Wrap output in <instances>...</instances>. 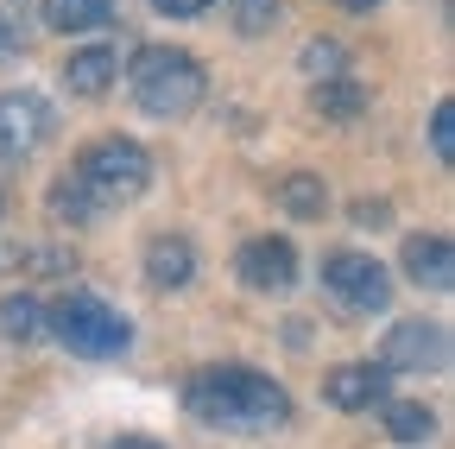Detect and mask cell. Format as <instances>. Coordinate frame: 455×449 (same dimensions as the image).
<instances>
[{
    "label": "cell",
    "instance_id": "4",
    "mask_svg": "<svg viewBox=\"0 0 455 449\" xmlns=\"http://www.w3.org/2000/svg\"><path fill=\"white\" fill-rule=\"evenodd\" d=\"M76 178L95 190L101 209H108V203H133V196H146V184H152V152H146L140 140H127V133H101V140L83 146Z\"/></svg>",
    "mask_w": 455,
    "mask_h": 449
},
{
    "label": "cell",
    "instance_id": "23",
    "mask_svg": "<svg viewBox=\"0 0 455 449\" xmlns=\"http://www.w3.org/2000/svg\"><path fill=\"white\" fill-rule=\"evenodd\" d=\"M152 7H158V13H171V20H190V13H203V7H209V0H152Z\"/></svg>",
    "mask_w": 455,
    "mask_h": 449
},
{
    "label": "cell",
    "instance_id": "5",
    "mask_svg": "<svg viewBox=\"0 0 455 449\" xmlns=\"http://www.w3.org/2000/svg\"><path fill=\"white\" fill-rule=\"evenodd\" d=\"M379 367L386 373H443L449 367V329L424 323V317L392 323L386 329V349H379Z\"/></svg>",
    "mask_w": 455,
    "mask_h": 449
},
{
    "label": "cell",
    "instance_id": "24",
    "mask_svg": "<svg viewBox=\"0 0 455 449\" xmlns=\"http://www.w3.org/2000/svg\"><path fill=\"white\" fill-rule=\"evenodd\" d=\"M108 449H164V443H158V437H133V430H127V437H114Z\"/></svg>",
    "mask_w": 455,
    "mask_h": 449
},
{
    "label": "cell",
    "instance_id": "19",
    "mask_svg": "<svg viewBox=\"0 0 455 449\" xmlns=\"http://www.w3.org/2000/svg\"><path fill=\"white\" fill-rule=\"evenodd\" d=\"M436 430V412L430 405H386V437L392 443H424Z\"/></svg>",
    "mask_w": 455,
    "mask_h": 449
},
{
    "label": "cell",
    "instance_id": "25",
    "mask_svg": "<svg viewBox=\"0 0 455 449\" xmlns=\"http://www.w3.org/2000/svg\"><path fill=\"white\" fill-rule=\"evenodd\" d=\"M341 7H348V13H373V7H379V0H341Z\"/></svg>",
    "mask_w": 455,
    "mask_h": 449
},
{
    "label": "cell",
    "instance_id": "21",
    "mask_svg": "<svg viewBox=\"0 0 455 449\" xmlns=\"http://www.w3.org/2000/svg\"><path fill=\"white\" fill-rule=\"evenodd\" d=\"M430 146H436L443 164L455 158V101H436V115H430Z\"/></svg>",
    "mask_w": 455,
    "mask_h": 449
},
{
    "label": "cell",
    "instance_id": "8",
    "mask_svg": "<svg viewBox=\"0 0 455 449\" xmlns=\"http://www.w3.org/2000/svg\"><path fill=\"white\" fill-rule=\"evenodd\" d=\"M235 272H241L247 292H291V278H298V247L284 241V235H253V241L235 253Z\"/></svg>",
    "mask_w": 455,
    "mask_h": 449
},
{
    "label": "cell",
    "instance_id": "22",
    "mask_svg": "<svg viewBox=\"0 0 455 449\" xmlns=\"http://www.w3.org/2000/svg\"><path fill=\"white\" fill-rule=\"evenodd\" d=\"M341 64H348V58H341V44H323V38L304 44V70H310L316 83H323V76H341Z\"/></svg>",
    "mask_w": 455,
    "mask_h": 449
},
{
    "label": "cell",
    "instance_id": "1",
    "mask_svg": "<svg viewBox=\"0 0 455 449\" xmlns=\"http://www.w3.org/2000/svg\"><path fill=\"white\" fill-rule=\"evenodd\" d=\"M184 405L209 430H278V424H291V392H284L272 373L241 367V361L190 373Z\"/></svg>",
    "mask_w": 455,
    "mask_h": 449
},
{
    "label": "cell",
    "instance_id": "7",
    "mask_svg": "<svg viewBox=\"0 0 455 449\" xmlns=\"http://www.w3.org/2000/svg\"><path fill=\"white\" fill-rule=\"evenodd\" d=\"M51 133V101L32 89H7L0 95V164H20L38 152V140Z\"/></svg>",
    "mask_w": 455,
    "mask_h": 449
},
{
    "label": "cell",
    "instance_id": "20",
    "mask_svg": "<svg viewBox=\"0 0 455 449\" xmlns=\"http://www.w3.org/2000/svg\"><path fill=\"white\" fill-rule=\"evenodd\" d=\"M228 13H235V32L259 38V32H272V20H278V0H228Z\"/></svg>",
    "mask_w": 455,
    "mask_h": 449
},
{
    "label": "cell",
    "instance_id": "2",
    "mask_svg": "<svg viewBox=\"0 0 455 449\" xmlns=\"http://www.w3.org/2000/svg\"><path fill=\"white\" fill-rule=\"evenodd\" d=\"M127 89H133V101L146 108V115L184 121L190 108L203 101L209 76H203V64L190 58V51H178V44H140L133 64H127Z\"/></svg>",
    "mask_w": 455,
    "mask_h": 449
},
{
    "label": "cell",
    "instance_id": "15",
    "mask_svg": "<svg viewBox=\"0 0 455 449\" xmlns=\"http://www.w3.org/2000/svg\"><path fill=\"white\" fill-rule=\"evenodd\" d=\"M278 203H284V215H298V221H323L329 190H323L316 172H284V178H278Z\"/></svg>",
    "mask_w": 455,
    "mask_h": 449
},
{
    "label": "cell",
    "instance_id": "18",
    "mask_svg": "<svg viewBox=\"0 0 455 449\" xmlns=\"http://www.w3.org/2000/svg\"><path fill=\"white\" fill-rule=\"evenodd\" d=\"M32 44V0H0V58H26Z\"/></svg>",
    "mask_w": 455,
    "mask_h": 449
},
{
    "label": "cell",
    "instance_id": "3",
    "mask_svg": "<svg viewBox=\"0 0 455 449\" xmlns=\"http://www.w3.org/2000/svg\"><path fill=\"white\" fill-rule=\"evenodd\" d=\"M44 329H51L70 355H89V361L127 355V342H133V323L114 310V304L89 298V292H70L64 304H51V310H44Z\"/></svg>",
    "mask_w": 455,
    "mask_h": 449
},
{
    "label": "cell",
    "instance_id": "12",
    "mask_svg": "<svg viewBox=\"0 0 455 449\" xmlns=\"http://www.w3.org/2000/svg\"><path fill=\"white\" fill-rule=\"evenodd\" d=\"M114 70H121V58H114L108 44H89V51H76V58L64 64V89L70 95H108Z\"/></svg>",
    "mask_w": 455,
    "mask_h": 449
},
{
    "label": "cell",
    "instance_id": "9",
    "mask_svg": "<svg viewBox=\"0 0 455 449\" xmlns=\"http://www.w3.org/2000/svg\"><path fill=\"white\" fill-rule=\"evenodd\" d=\"M386 367L379 361H348V367H329L323 373V399L335 405V412H367V405H379L386 399Z\"/></svg>",
    "mask_w": 455,
    "mask_h": 449
},
{
    "label": "cell",
    "instance_id": "11",
    "mask_svg": "<svg viewBox=\"0 0 455 449\" xmlns=\"http://www.w3.org/2000/svg\"><path fill=\"white\" fill-rule=\"evenodd\" d=\"M405 278H411V285H430V292H449L455 285V247H449V235H411L405 241Z\"/></svg>",
    "mask_w": 455,
    "mask_h": 449
},
{
    "label": "cell",
    "instance_id": "16",
    "mask_svg": "<svg viewBox=\"0 0 455 449\" xmlns=\"http://www.w3.org/2000/svg\"><path fill=\"white\" fill-rule=\"evenodd\" d=\"M44 203H51V215H57V221H70V229H83V221H95V215H101L95 190H89V184H83L76 172H64V178H57Z\"/></svg>",
    "mask_w": 455,
    "mask_h": 449
},
{
    "label": "cell",
    "instance_id": "14",
    "mask_svg": "<svg viewBox=\"0 0 455 449\" xmlns=\"http://www.w3.org/2000/svg\"><path fill=\"white\" fill-rule=\"evenodd\" d=\"M114 20V0H44L51 32H101Z\"/></svg>",
    "mask_w": 455,
    "mask_h": 449
},
{
    "label": "cell",
    "instance_id": "13",
    "mask_svg": "<svg viewBox=\"0 0 455 449\" xmlns=\"http://www.w3.org/2000/svg\"><path fill=\"white\" fill-rule=\"evenodd\" d=\"M310 108L323 121H361L367 115V89L355 83V76H323L316 89H310Z\"/></svg>",
    "mask_w": 455,
    "mask_h": 449
},
{
    "label": "cell",
    "instance_id": "17",
    "mask_svg": "<svg viewBox=\"0 0 455 449\" xmlns=\"http://www.w3.org/2000/svg\"><path fill=\"white\" fill-rule=\"evenodd\" d=\"M0 335H7V342H38V335H44V304L32 292L0 298Z\"/></svg>",
    "mask_w": 455,
    "mask_h": 449
},
{
    "label": "cell",
    "instance_id": "10",
    "mask_svg": "<svg viewBox=\"0 0 455 449\" xmlns=\"http://www.w3.org/2000/svg\"><path fill=\"white\" fill-rule=\"evenodd\" d=\"M146 278L158 292H184L190 278H196V247L184 235H152L146 241Z\"/></svg>",
    "mask_w": 455,
    "mask_h": 449
},
{
    "label": "cell",
    "instance_id": "6",
    "mask_svg": "<svg viewBox=\"0 0 455 449\" xmlns=\"http://www.w3.org/2000/svg\"><path fill=\"white\" fill-rule=\"evenodd\" d=\"M323 285L348 310H386L392 304V272L373 253H329L323 260Z\"/></svg>",
    "mask_w": 455,
    "mask_h": 449
}]
</instances>
